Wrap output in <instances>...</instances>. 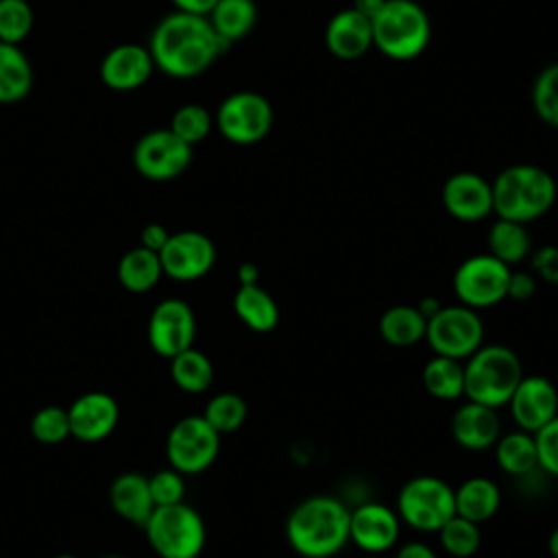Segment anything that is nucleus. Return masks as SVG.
Instances as JSON below:
<instances>
[{
	"instance_id": "a878e982",
	"label": "nucleus",
	"mask_w": 558,
	"mask_h": 558,
	"mask_svg": "<svg viewBox=\"0 0 558 558\" xmlns=\"http://www.w3.org/2000/svg\"><path fill=\"white\" fill-rule=\"evenodd\" d=\"M379 336L386 344L405 349L425 340L427 320L416 305H392L379 318Z\"/></svg>"
},
{
	"instance_id": "c85d7f7f",
	"label": "nucleus",
	"mask_w": 558,
	"mask_h": 558,
	"mask_svg": "<svg viewBox=\"0 0 558 558\" xmlns=\"http://www.w3.org/2000/svg\"><path fill=\"white\" fill-rule=\"evenodd\" d=\"M488 253L504 262L506 266L519 264L532 253V238L527 233V225L497 218L488 229Z\"/></svg>"
},
{
	"instance_id": "6e6552de",
	"label": "nucleus",
	"mask_w": 558,
	"mask_h": 558,
	"mask_svg": "<svg viewBox=\"0 0 558 558\" xmlns=\"http://www.w3.org/2000/svg\"><path fill=\"white\" fill-rule=\"evenodd\" d=\"M484 320L477 310L458 305H442L436 316L427 320L425 340L434 355L466 360L484 344Z\"/></svg>"
},
{
	"instance_id": "3c124183",
	"label": "nucleus",
	"mask_w": 558,
	"mask_h": 558,
	"mask_svg": "<svg viewBox=\"0 0 558 558\" xmlns=\"http://www.w3.org/2000/svg\"><path fill=\"white\" fill-rule=\"evenodd\" d=\"M54 558H76V556H70V554H59V556H54Z\"/></svg>"
},
{
	"instance_id": "20e7f679",
	"label": "nucleus",
	"mask_w": 558,
	"mask_h": 558,
	"mask_svg": "<svg viewBox=\"0 0 558 558\" xmlns=\"http://www.w3.org/2000/svg\"><path fill=\"white\" fill-rule=\"evenodd\" d=\"M523 375V364L510 347L482 344L464 360V397L497 410L510 401Z\"/></svg>"
},
{
	"instance_id": "72a5a7b5",
	"label": "nucleus",
	"mask_w": 558,
	"mask_h": 558,
	"mask_svg": "<svg viewBox=\"0 0 558 558\" xmlns=\"http://www.w3.org/2000/svg\"><path fill=\"white\" fill-rule=\"evenodd\" d=\"M248 408L238 392H218L205 405V421L222 436L238 432L246 421Z\"/></svg>"
},
{
	"instance_id": "39448f33",
	"label": "nucleus",
	"mask_w": 558,
	"mask_h": 558,
	"mask_svg": "<svg viewBox=\"0 0 558 558\" xmlns=\"http://www.w3.org/2000/svg\"><path fill=\"white\" fill-rule=\"evenodd\" d=\"M371 26L373 46L395 61L418 57L432 37L429 15L416 0H386Z\"/></svg>"
},
{
	"instance_id": "e433bc0d",
	"label": "nucleus",
	"mask_w": 558,
	"mask_h": 558,
	"mask_svg": "<svg viewBox=\"0 0 558 558\" xmlns=\"http://www.w3.org/2000/svg\"><path fill=\"white\" fill-rule=\"evenodd\" d=\"M35 24L33 9L26 0H0V41H24Z\"/></svg>"
},
{
	"instance_id": "58836bf2",
	"label": "nucleus",
	"mask_w": 558,
	"mask_h": 558,
	"mask_svg": "<svg viewBox=\"0 0 558 558\" xmlns=\"http://www.w3.org/2000/svg\"><path fill=\"white\" fill-rule=\"evenodd\" d=\"M148 488H150L155 508L179 504V501H183V495H185L183 475L174 469L157 471L153 477H148Z\"/></svg>"
},
{
	"instance_id": "8fccbe9b",
	"label": "nucleus",
	"mask_w": 558,
	"mask_h": 558,
	"mask_svg": "<svg viewBox=\"0 0 558 558\" xmlns=\"http://www.w3.org/2000/svg\"><path fill=\"white\" fill-rule=\"evenodd\" d=\"M547 551L551 558H558V525L549 532V538H547Z\"/></svg>"
},
{
	"instance_id": "0eeeda50",
	"label": "nucleus",
	"mask_w": 558,
	"mask_h": 558,
	"mask_svg": "<svg viewBox=\"0 0 558 558\" xmlns=\"http://www.w3.org/2000/svg\"><path fill=\"white\" fill-rule=\"evenodd\" d=\"M395 510L412 530L438 532L456 514V495L442 477L416 475L401 486Z\"/></svg>"
},
{
	"instance_id": "5701e85b",
	"label": "nucleus",
	"mask_w": 558,
	"mask_h": 558,
	"mask_svg": "<svg viewBox=\"0 0 558 558\" xmlns=\"http://www.w3.org/2000/svg\"><path fill=\"white\" fill-rule=\"evenodd\" d=\"M456 495V514L484 523L493 519L501 506V490L495 480L484 475H473L464 480L458 488H453Z\"/></svg>"
},
{
	"instance_id": "4468645a",
	"label": "nucleus",
	"mask_w": 558,
	"mask_h": 558,
	"mask_svg": "<svg viewBox=\"0 0 558 558\" xmlns=\"http://www.w3.org/2000/svg\"><path fill=\"white\" fill-rule=\"evenodd\" d=\"M196 316L183 299H163L148 318V342L161 357L194 347Z\"/></svg>"
},
{
	"instance_id": "de8ad7c7",
	"label": "nucleus",
	"mask_w": 558,
	"mask_h": 558,
	"mask_svg": "<svg viewBox=\"0 0 558 558\" xmlns=\"http://www.w3.org/2000/svg\"><path fill=\"white\" fill-rule=\"evenodd\" d=\"M259 279V270L253 262H244L240 268H238V281L240 286H248V283H257Z\"/></svg>"
},
{
	"instance_id": "ddd939ff",
	"label": "nucleus",
	"mask_w": 558,
	"mask_h": 558,
	"mask_svg": "<svg viewBox=\"0 0 558 558\" xmlns=\"http://www.w3.org/2000/svg\"><path fill=\"white\" fill-rule=\"evenodd\" d=\"M163 275L177 281H194L205 277L216 264V246L209 235L201 231L170 233L166 246L159 251Z\"/></svg>"
},
{
	"instance_id": "09e8293b",
	"label": "nucleus",
	"mask_w": 558,
	"mask_h": 558,
	"mask_svg": "<svg viewBox=\"0 0 558 558\" xmlns=\"http://www.w3.org/2000/svg\"><path fill=\"white\" fill-rule=\"evenodd\" d=\"M440 307H442V303H440L436 296H423V299L418 301V305H416V310L425 316V320H429L432 316H436V314L440 312Z\"/></svg>"
},
{
	"instance_id": "ea45409f",
	"label": "nucleus",
	"mask_w": 558,
	"mask_h": 558,
	"mask_svg": "<svg viewBox=\"0 0 558 558\" xmlns=\"http://www.w3.org/2000/svg\"><path fill=\"white\" fill-rule=\"evenodd\" d=\"M534 442L538 469L551 477H558V414L538 432H534Z\"/></svg>"
},
{
	"instance_id": "f03ea898",
	"label": "nucleus",
	"mask_w": 558,
	"mask_h": 558,
	"mask_svg": "<svg viewBox=\"0 0 558 558\" xmlns=\"http://www.w3.org/2000/svg\"><path fill=\"white\" fill-rule=\"evenodd\" d=\"M351 510L333 495H310L286 519V541L303 558H331L349 543Z\"/></svg>"
},
{
	"instance_id": "37998d69",
	"label": "nucleus",
	"mask_w": 558,
	"mask_h": 558,
	"mask_svg": "<svg viewBox=\"0 0 558 558\" xmlns=\"http://www.w3.org/2000/svg\"><path fill=\"white\" fill-rule=\"evenodd\" d=\"M168 238H170V233H168V229L163 225L150 222V225H146L142 229V246H146V248H150L155 253H159L166 246Z\"/></svg>"
},
{
	"instance_id": "f257e3e1",
	"label": "nucleus",
	"mask_w": 558,
	"mask_h": 558,
	"mask_svg": "<svg viewBox=\"0 0 558 558\" xmlns=\"http://www.w3.org/2000/svg\"><path fill=\"white\" fill-rule=\"evenodd\" d=\"M229 48L211 28L207 15L174 11L155 26L148 50L155 68L172 78L203 74Z\"/></svg>"
},
{
	"instance_id": "7ed1b4c3",
	"label": "nucleus",
	"mask_w": 558,
	"mask_h": 558,
	"mask_svg": "<svg viewBox=\"0 0 558 558\" xmlns=\"http://www.w3.org/2000/svg\"><path fill=\"white\" fill-rule=\"evenodd\" d=\"M493 214L514 222H532L545 216L558 196L551 172L534 163L504 168L493 181Z\"/></svg>"
},
{
	"instance_id": "a19ab883",
	"label": "nucleus",
	"mask_w": 558,
	"mask_h": 558,
	"mask_svg": "<svg viewBox=\"0 0 558 558\" xmlns=\"http://www.w3.org/2000/svg\"><path fill=\"white\" fill-rule=\"evenodd\" d=\"M530 270L534 277L558 286V246H541L530 253Z\"/></svg>"
},
{
	"instance_id": "6ab92c4d",
	"label": "nucleus",
	"mask_w": 558,
	"mask_h": 558,
	"mask_svg": "<svg viewBox=\"0 0 558 558\" xmlns=\"http://www.w3.org/2000/svg\"><path fill=\"white\" fill-rule=\"evenodd\" d=\"M70 434L83 442L107 438L120 418L118 401L107 392H85L68 408Z\"/></svg>"
},
{
	"instance_id": "473e14b6",
	"label": "nucleus",
	"mask_w": 558,
	"mask_h": 558,
	"mask_svg": "<svg viewBox=\"0 0 558 558\" xmlns=\"http://www.w3.org/2000/svg\"><path fill=\"white\" fill-rule=\"evenodd\" d=\"M436 534L445 554L453 558H471L477 554L482 545L480 523L469 521L460 514H453Z\"/></svg>"
},
{
	"instance_id": "2f4dec72",
	"label": "nucleus",
	"mask_w": 558,
	"mask_h": 558,
	"mask_svg": "<svg viewBox=\"0 0 558 558\" xmlns=\"http://www.w3.org/2000/svg\"><path fill=\"white\" fill-rule=\"evenodd\" d=\"M170 375H172V381L183 392L198 395L211 386L214 364L203 351L190 347V349L177 353L174 357H170Z\"/></svg>"
},
{
	"instance_id": "4be33fe9",
	"label": "nucleus",
	"mask_w": 558,
	"mask_h": 558,
	"mask_svg": "<svg viewBox=\"0 0 558 558\" xmlns=\"http://www.w3.org/2000/svg\"><path fill=\"white\" fill-rule=\"evenodd\" d=\"M111 506L118 517L135 523V525H146L155 510V501L148 488V477L140 473H122L113 480L111 490H109Z\"/></svg>"
},
{
	"instance_id": "cd10ccee",
	"label": "nucleus",
	"mask_w": 558,
	"mask_h": 558,
	"mask_svg": "<svg viewBox=\"0 0 558 558\" xmlns=\"http://www.w3.org/2000/svg\"><path fill=\"white\" fill-rule=\"evenodd\" d=\"M493 449H495V460L499 469L512 477H523L534 469H538L534 434L525 429L517 427L514 432L501 434L493 445Z\"/></svg>"
},
{
	"instance_id": "423d86ee",
	"label": "nucleus",
	"mask_w": 558,
	"mask_h": 558,
	"mask_svg": "<svg viewBox=\"0 0 558 558\" xmlns=\"http://www.w3.org/2000/svg\"><path fill=\"white\" fill-rule=\"evenodd\" d=\"M144 530L161 558H198L207 541L203 517L185 501L157 506Z\"/></svg>"
},
{
	"instance_id": "dca6fc26",
	"label": "nucleus",
	"mask_w": 558,
	"mask_h": 558,
	"mask_svg": "<svg viewBox=\"0 0 558 558\" xmlns=\"http://www.w3.org/2000/svg\"><path fill=\"white\" fill-rule=\"evenodd\" d=\"M506 405L514 425L534 434L558 414V390L543 375H523Z\"/></svg>"
},
{
	"instance_id": "79ce46f5",
	"label": "nucleus",
	"mask_w": 558,
	"mask_h": 558,
	"mask_svg": "<svg viewBox=\"0 0 558 558\" xmlns=\"http://www.w3.org/2000/svg\"><path fill=\"white\" fill-rule=\"evenodd\" d=\"M536 294V277L532 270H510L506 299L530 301Z\"/></svg>"
},
{
	"instance_id": "c03bdc74",
	"label": "nucleus",
	"mask_w": 558,
	"mask_h": 558,
	"mask_svg": "<svg viewBox=\"0 0 558 558\" xmlns=\"http://www.w3.org/2000/svg\"><path fill=\"white\" fill-rule=\"evenodd\" d=\"M395 558H438V556H436V551H434L427 543H423V541H410V543H403V545L397 549Z\"/></svg>"
},
{
	"instance_id": "603ef678",
	"label": "nucleus",
	"mask_w": 558,
	"mask_h": 558,
	"mask_svg": "<svg viewBox=\"0 0 558 558\" xmlns=\"http://www.w3.org/2000/svg\"><path fill=\"white\" fill-rule=\"evenodd\" d=\"M102 558H124V556H102Z\"/></svg>"
},
{
	"instance_id": "7c9ffc66",
	"label": "nucleus",
	"mask_w": 558,
	"mask_h": 558,
	"mask_svg": "<svg viewBox=\"0 0 558 558\" xmlns=\"http://www.w3.org/2000/svg\"><path fill=\"white\" fill-rule=\"evenodd\" d=\"M161 275L163 270L159 253L142 244L126 251L118 264V279L129 292H148L150 288H155Z\"/></svg>"
},
{
	"instance_id": "a18cd8bd",
	"label": "nucleus",
	"mask_w": 558,
	"mask_h": 558,
	"mask_svg": "<svg viewBox=\"0 0 558 558\" xmlns=\"http://www.w3.org/2000/svg\"><path fill=\"white\" fill-rule=\"evenodd\" d=\"M170 2L177 7V11L194 13V15H207L218 0H170Z\"/></svg>"
},
{
	"instance_id": "1a4fd4ad",
	"label": "nucleus",
	"mask_w": 558,
	"mask_h": 558,
	"mask_svg": "<svg viewBox=\"0 0 558 558\" xmlns=\"http://www.w3.org/2000/svg\"><path fill=\"white\" fill-rule=\"evenodd\" d=\"M220 451V434L203 414L183 416L172 425L166 438V456L181 475H196L209 469Z\"/></svg>"
},
{
	"instance_id": "412c9836",
	"label": "nucleus",
	"mask_w": 558,
	"mask_h": 558,
	"mask_svg": "<svg viewBox=\"0 0 558 558\" xmlns=\"http://www.w3.org/2000/svg\"><path fill=\"white\" fill-rule=\"evenodd\" d=\"M325 44L336 59H360L364 52H368V48H373L371 20L353 7L333 13L325 28Z\"/></svg>"
},
{
	"instance_id": "f704fd0d",
	"label": "nucleus",
	"mask_w": 558,
	"mask_h": 558,
	"mask_svg": "<svg viewBox=\"0 0 558 558\" xmlns=\"http://www.w3.org/2000/svg\"><path fill=\"white\" fill-rule=\"evenodd\" d=\"M214 126V118L211 113L203 107V105H196V102H187V105H181L174 113H172V120H170V131L174 135H179L185 144L194 146L198 142H203L209 131Z\"/></svg>"
},
{
	"instance_id": "b1692460",
	"label": "nucleus",
	"mask_w": 558,
	"mask_h": 558,
	"mask_svg": "<svg viewBox=\"0 0 558 558\" xmlns=\"http://www.w3.org/2000/svg\"><path fill=\"white\" fill-rule=\"evenodd\" d=\"M233 312L255 333H268L279 325V305L259 283L240 286L235 290Z\"/></svg>"
},
{
	"instance_id": "2eb2a0df",
	"label": "nucleus",
	"mask_w": 558,
	"mask_h": 558,
	"mask_svg": "<svg viewBox=\"0 0 558 558\" xmlns=\"http://www.w3.org/2000/svg\"><path fill=\"white\" fill-rule=\"evenodd\" d=\"M401 534V519L397 510L386 504L368 501L351 510L349 543L366 554H384L392 549Z\"/></svg>"
},
{
	"instance_id": "f3484780",
	"label": "nucleus",
	"mask_w": 558,
	"mask_h": 558,
	"mask_svg": "<svg viewBox=\"0 0 558 558\" xmlns=\"http://www.w3.org/2000/svg\"><path fill=\"white\" fill-rule=\"evenodd\" d=\"M447 214L460 222H480L493 214V185L477 172H456L440 192Z\"/></svg>"
},
{
	"instance_id": "9b49d317",
	"label": "nucleus",
	"mask_w": 558,
	"mask_h": 558,
	"mask_svg": "<svg viewBox=\"0 0 558 558\" xmlns=\"http://www.w3.org/2000/svg\"><path fill=\"white\" fill-rule=\"evenodd\" d=\"M510 266L493 257L490 253H477L466 257L453 272L451 288L458 303L486 310L506 299Z\"/></svg>"
},
{
	"instance_id": "49530a36",
	"label": "nucleus",
	"mask_w": 558,
	"mask_h": 558,
	"mask_svg": "<svg viewBox=\"0 0 558 558\" xmlns=\"http://www.w3.org/2000/svg\"><path fill=\"white\" fill-rule=\"evenodd\" d=\"M384 2L386 0H353V9L355 11H360L362 15H366L368 20H373L377 13H379V9L384 7Z\"/></svg>"
},
{
	"instance_id": "aec40b11",
	"label": "nucleus",
	"mask_w": 558,
	"mask_h": 558,
	"mask_svg": "<svg viewBox=\"0 0 558 558\" xmlns=\"http://www.w3.org/2000/svg\"><path fill=\"white\" fill-rule=\"evenodd\" d=\"M451 436L466 451L493 449L501 436V418L495 408L466 399L451 416Z\"/></svg>"
},
{
	"instance_id": "f8f14e48",
	"label": "nucleus",
	"mask_w": 558,
	"mask_h": 558,
	"mask_svg": "<svg viewBox=\"0 0 558 558\" xmlns=\"http://www.w3.org/2000/svg\"><path fill=\"white\" fill-rule=\"evenodd\" d=\"M194 146L185 144L170 129H155L142 135L133 148L135 170L150 181H170L183 174L192 163Z\"/></svg>"
},
{
	"instance_id": "c756f323",
	"label": "nucleus",
	"mask_w": 558,
	"mask_h": 558,
	"mask_svg": "<svg viewBox=\"0 0 558 558\" xmlns=\"http://www.w3.org/2000/svg\"><path fill=\"white\" fill-rule=\"evenodd\" d=\"M421 381L434 399L456 401L464 397V362L434 355L425 362L421 371Z\"/></svg>"
},
{
	"instance_id": "4c0bfd02",
	"label": "nucleus",
	"mask_w": 558,
	"mask_h": 558,
	"mask_svg": "<svg viewBox=\"0 0 558 558\" xmlns=\"http://www.w3.org/2000/svg\"><path fill=\"white\" fill-rule=\"evenodd\" d=\"M31 434L44 445L63 442L70 436V416L65 408L46 405L31 421Z\"/></svg>"
},
{
	"instance_id": "9d476101",
	"label": "nucleus",
	"mask_w": 558,
	"mask_h": 558,
	"mask_svg": "<svg viewBox=\"0 0 558 558\" xmlns=\"http://www.w3.org/2000/svg\"><path fill=\"white\" fill-rule=\"evenodd\" d=\"M272 120V105L262 94L248 89L229 94L214 118L220 135L238 146L262 142L270 133Z\"/></svg>"
},
{
	"instance_id": "bb28decb",
	"label": "nucleus",
	"mask_w": 558,
	"mask_h": 558,
	"mask_svg": "<svg viewBox=\"0 0 558 558\" xmlns=\"http://www.w3.org/2000/svg\"><path fill=\"white\" fill-rule=\"evenodd\" d=\"M207 20L216 35L231 46L253 31L257 22V4L255 0H218L207 13Z\"/></svg>"
},
{
	"instance_id": "a211bd4d",
	"label": "nucleus",
	"mask_w": 558,
	"mask_h": 558,
	"mask_svg": "<svg viewBox=\"0 0 558 558\" xmlns=\"http://www.w3.org/2000/svg\"><path fill=\"white\" fill-rule=\"evenodd\" d=\"M153 70V54L140 44H120L100 61V78L113 92L140 89L150 78Z\"/></svg>"
},
{
	"instance_id": "c9c22d12",
	"label": "nucleus",
	"mask_w": 558,
	"mask_h": 558,
	"mask_svg": "<svg viewBox=\"0 0 558 558\" xmlns=\"http://www.w3.org/2000/svg\"><path fill=\"white\" fill-rule=\"evenodd\" d=\"M532 107L545 124L558 129V63L538 72L532 85Z\"/></svg>"
},
{
	"instance_id": "393cba45",
	"label": "nucleus",
	"mask_w": 558,
	"mask_h": 558,
	"mask_svg": "<svg viewBox=\"0 0 558 558\" xmlns=\"http://www.w3.org/2000/svg\"><path fill=\"white\" fill-rule=\"evenodd\" d=\"M33 65L17 44L0 41V105L24 100L33 89Z\"/></svg>"
}]
</instances>
